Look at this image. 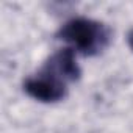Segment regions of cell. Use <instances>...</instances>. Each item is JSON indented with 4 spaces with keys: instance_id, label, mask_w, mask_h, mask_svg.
Returning <instances> with one entry per match:
<instances>
[{
    "instance_id": "cell-3",
    "label": "cell",
    "mask_w": 133,
    "mask_h": 133,
    "mask_svg": "<svg viewBox=\"0 0 133 133\" xmlns=\"http://www.w3.org/2000/svg\"><path fill=\"white\" fill-rule=\"evenodd\" d=\"M45 71L47 75L63 82V80H78L80 78V68L75 61V55H74V49H64L59 50L58 53H55L49 63L45 64Z\"/></svg>"
},
{
    "instance_id": "cell-2",
    "label": "cell",
    "mask_w": 133,
    "mask_h": 133,
    "mask_svg": "<svg viewBox=\"0 0 133 133\" xmlns=\"http://www.w3.org/2000/svg\"><path fill=\"white\" fill-rule=\"evenodd\" d=\"M24 89L30 97H33L39 102H58L66 94L63 82H59L47 74L42 77L28 78L24 83Z\"/></svg>"
},
{
    "instance_id": "cell-1",
    "label": "cell",
    "mask_w": 133,
    "mask_h": 133,
    "mask_svg": "<svg viewBox=\"0 0 133 133\" xmlns=\"http://www.w3.org/2000/svg\"><path fill=\"white\" fill-rule=\"evenodd\" d=\"M59 36L61 39L71 42L77 50L83 52L85 55L100 52L110 39L108 30L102 24L85 17L69 21L61 28Z\"/></svg>"
},
{
    "instance_id": "cell-4",
    "label": "cell",
    "mask_w": 133,
    "mask_h": 133,
    "mask_svg": "<svg viewBox=\"0 0 133 133\" xmlns=\"http://www.w3.org/2000/svg\"><path fill=\"white\" fill-rule=\"evenodd\" d=\"M128 44H130V47H131V50H133V31L128 35Z\"/></svg>"
}]
</instances>
